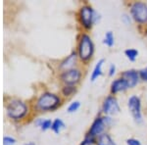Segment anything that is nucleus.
<instances>
[{
  "label": "nucleus",
  "mask_w": 147,
  "mask_h": 145,
  "mask_svg": "<svg viewBox=\"0 0 147 145\" xmlns=\"http://www.w3.org/2000/svg\"><path fill=\"white\" fill-rule=\"evenodd\" d=\"M25 145H35L34 142H28V143H26Z\"/></svg>",
  "instance_id": "26"
},
{
  "label": "nucleus",
  "mask_w": 147,
  "mask_h": 145,
  "mask_svg": "<svg viewBox=\"0 0 147 145\" xmlns=\"http://www.w3.org/2000/svg\"><path fill=\"white\" fill-rule=\"evenodd\" d=\"M28 112L27 105L23 101L13 100L7 106V114L8 116L14 120H20L25 117Z\"/></svg>",
  "instance_id": "4"
},
{
  "label": "nucleus",
  "mask_w": 147,
  "mask_h": 145,
  "mask_svg": "<svg viewBox=\"0 0 147 145\" xmlns=\"http://www.w3.org/2000/svg\"><path fill=\"white\" fill-rule=\"evenodd\" d=\"M109 77H113L114 75L116 74V66L112 64V65L110 66V68H109Z\"/></svg>",
  "instance_id": "25"
},
{
  "label": "nucleus",
  "mask_w": 147,
  "mask_h": 145,
  "mask_svg": "<svg viewBox=\"0 0 147 145\" xmlns=\"http://www.w3.org/2000/svg\"><path fill=\"white\" fill-rule=\"evenodd\" d=\"M94 142V137L90 136V135L87 134L86 136L84 137V139L82 141L80 145H92Z\"/></svg>",
  "instance_id": "21"
},
{
  "label": "nucleus",
  "mask_w": 147,
  "mask_h": 145,
  "mask_svg": "<svg viewBox=\"0 0 147 145\" xmlns=\"http://www.w3.org/2000/svg\"><path fill=\"white\" fill-rule=\"evenodd\" d=\"M82 78V72L78 69H72V70L66 71L61 76V80L66 85H72L75 86L78 82H80Z\"/></svg>",
  "instance_id": "8"
},
{
  "label": "nucleus",
  "mask_w": 147,
  "mask_h": 145,
  "mask_svg": "<svg viewBox=\"0 0 147 145\" xmlns=\"http://www.w3.org/2000/svg\"><path fill=\"white\" fill-rule=\"evenodd\" d=\"M16 143V140L12 137L9 136H5L3 138V145H15Z\"/></svg>",
  "instance_id": "22"
},
{
  "label": "nucleus",
  "mask_w": 147,
  "mask_h": 145,
  "mask_svg": "<svg viewBox=\"0 0 147 145\" xmlns=\"http://www.w3.org/2000/svg\"><path fill=\"white\" fill-rule=\"evenodd\" d=\"M52 123H53V122H51V120H38L36 122V125H38V127H40L41 130L45 132V130L51 128Z\"/></svg>",
  "instance_id": "18"
},
{
  "label": "nucleus",
  "mask_w": 147,
  "mask_h": 145,
  "mask_svg": "<svg viewBox=\"0 0 147 145\" xmlns=\"http://www.w3.org/2000/svg\"><path fill=\"white\" fill-rule=\"evenodd\" d=\"M103 43L105 45H107L108 47H112L114 43H115V37H114V34L112 32H107L105 34V36H104V40Z\"/></svg>",
  "instance_id": "17"
},
{
  "label": "nucleus",
  "mask_w": 147,
  "mask_h": 145,
  "mask_svg": "<svg viewBox=\"0 0 147 145\" xmlns=\"http://www.w3.org/2000/svg\"><path fill=\"white\" fill-rule=\"evenodd\" d=\"M51 128L55 134H59L61 132V130L65 128V123H64V122L61 119H56V120H54L53 123H52Z\"/></svg>",
  "instance_id": "15"
},
{
  "label": "nucleus",
  "mask_w": 147,
  "mask_h": 145,
  "mask_svg": "<svg viewBox=\"0 0 147 145\" xmlns=\"http://www.w3.org/2000/svg\"><path fill=\"white\" fill-rule=\"evenodd\" d=\"M125 55L129 61L134 62L137 57H138V51L134 48H129L127 50H125Z\"/></svg>",
  "instance_id": "16"
},
{
  "label": "nucleus",
  "mask_w": 147,
  "mask_h": 145,
  "mask_svg": "<svg viewBox=\"0 0 147 145\" xmlns=\"http://www.w3.org/2000/svg\"><path fill=\"white\" fill-rule=\"evenodd\" d=\"M78 54L76 52H73L71 55H69L67 58L64 60L60 65V69L63 70L64 72L69 70H72V69H75V65L77 64V60H78Z\"/></svg>",
  "instance_id": "12"
},
{
  "label": "nucleus",
  "mask_w": 147,
  "mask_h": 145,
  "mask_svg": "<svg viewBox=\"0 0 147 145\" xmlns=\"http://www.w3.org/2000/svg\"><path fill=\"white\" fill-rule=\"evenodd\" d=\"M80 21L82 26L85 28H91L97 22V13L91 6H82L80 10Z\"/></svg>",
  "instance_id": "3"
},
{
  "label": "nucleus",
  "mask_w": 147,
  "mask_h": 145,
  "mask_svg": "<svg viewBox=\"0 0 147 145\" xmlns=\"http://www.w3.org/2000/svg\"><path fill=\"white\" fill-rule=\"evenodd\" d=\"M60 98L53 93H43L36 102V107L40 111L54 110L60 105Z\"/></svg>",
  "instance_id": "2"
},
{
  "label": "nucleus",
  "mask_w": 147,
  "mask_h": 145,
  "mask_svg": "<svg viewBox=\"0 0 147 145\" xmlns=\"http://www.w3.org/2000/svg\"><path fill=\"white\" fill-rule=\"evenodd\" d=\"M127 145H141L140 141L137 140L136 138H129L127 140Z\"/></svg>",
  "instance_id": "24"
},
{
  "label": "nucleus",
  "mask_w": 147,
  "mask_h": 145,
  "mask_svg": "<svg viewBox=\"0 0 147 145\" xmlns=\"http://www.w3.org/2000/svg\"><path fill=\"white\" fill-rule=\"evenodd\" d=\"M107 119L108 118H96L94 120V122L92 123L90 129H89L88 135H90L92 137H96V136H100L104 134V130L106 128L107 125Z\"/></svg>",
  "instance_id": "9"
},
{
  "label": "nucleus",
  "mask_w": 147,
  "mask_h": 145,
  "mask_svg": "<svg viewBox=\"0 0 147 145\" xmlns=\"http://www.w3.org/2000/svg\"><path fill=\"white\" fill-rule=\"evenodd\" d=\"M80 101H74L73 103H71V105L68 107V112L69 113H75L80 109Z\"/></svg>",
  "instance_id": "19"
},
{
  "label": "nucleus",
  "mask_w": 147,
  "mask_h": 145,
  "mask_svg": "<svg viewBox=\"0 0 147 145\" xmlns=\"http://www.w3.org/2000/svg\"><path fill=\"white\" fill-rule=\"evenodd\" d=\"M127 88H129L127 82L123 78H117L111 84V93L112 94H117L119 92L125 91Z\"/></svg>",
  "instance_id": "11"
},
{
  "label": "nucleus",
  "mask_w": 147,
  "mask_h": 145,
  "mask_svg": "<svg viewBox=\"0 0 147 145\" xmlns=\"http://www.w3.org/2000/svg\"><path fill=\"white\" fill-rule=\"evenodd\" d=\"M102 111L108 116H115L119 114L120 106L118 100L114 96L106 97L103 102V105H102Z\"/></svg>",
  "instance_id": "7"
},
{
  "label": "nucleus",
  "mask_w": 147,
  "mask_h": 145,
  "mask_svg": "<svg viewBox=\"0 0 147 145\" xmlns=\"http://www.w3.org/2000/svg\"><path fill=\"white\" fill-rule=\"evenodd\" d=\"M104 63H105V60H104V59H100V60L97 62V64L93 69V72L91 74V77H90L91 82H95L97 78L102 76V67H103Z\"/></svg>",
  "instance_id": "13"
},
{
  "label": "nucleus",
  "mask_w": 147,
  "mask_h": 145,
  "mask_svg": "<svg viewBox=\"0 0 147 145\" xmlns=\"http://www.w3.org/2000/svg\"><path fill=\"white\" fill-rule=\"evenodd\" d=\"M94 53V44L91 37L88 34H84L80 36L79 47H78V55L82 61H88L91 59Z\"/></svg>",
  "instance_id": "1"
},
{
  "label": "nucleus",
  "mask_w": 147,
  "mask_h": 145,
  "mask_svg": "<svg viewBox=\"0 0 147 145\" xmlns=\"http://www.w3.org/2000/svg\"><path fill=\"white\" fill-rule=\"evenodd\" d=\"M139 78L143 82H147V68H144L139 71Z\"/></svg>",
  "instance_id": "23"
},
{
  "label": "nucleus",
  "mask_w": 147,
  "mask_h": 145,
  "mask_svg": "<svg viewBox=\"0 0 147 145\" xmlns=\"http://www.w3.org/2000/svg\"><path fill=\"white\" fill-rule=\"evenodd\" d=\"M130 13L134 20L138 24L147 23V4L144 2H134L130 6Z\"/></svg>",
  "instance_id": "5"
},
{
  "label": "nucleus",
  "mask_w": 147,
  "mask_h": 145,
  "mask_svg": "<svg viewBox=\"0 0 147 145\" xmlns=\"http://www.w3.org/2000/svg\"><path fill=\"white\" fill-rule=\"evenodd\" d=\"M97 145H117L108 134H103L98 137Z\"/></svg>",
  "instance_id": "14"
},
{
  "label": "nucleus",
  "mask_w": 147,
  "mask_h": 145,
  "mask_svg": "<svg viewBox=\"0 0 147 145\" xmlns=\"http://www.w3.org/2000/svg\"><path fill=\"white\" fill-rule=\"evenodd\" d=\"M127 107L130 114L132 115L134 121L137 123H142V113H141V101L140 98L136 95H132L127 101Z\"/></svg>",
  "instance_id": "6"
},
{
  "label": "nucleus",
  "mask_w": 147,
  "mask_h": 145,
  "mask_svg": "<svg viewBox=\"0 0 147 145\" xmlns=\"http://www.w3.org/2000/svg\"><path fill=\"white\" fill-rule=\"evenodd\" d=\"M75 91H76V87L72 86V85H66L63 88V94L65 95V96H70V95H72Z\"/></svg>",
  "instance_id": "20"
},
{
  "label": "nucleus",
  "mask_w": 147,
  "mask_h": 145,
  "mask_svg": "<svg viewBox=\"0 0 147 145\" xmlns=\"http://www.w3.org/2000/svg\"><path fill=\"white\" fill-rule=\"evenodd\" d=\"M122 78L127 82L129 88H132L138 84L139 80V72L136 70H127L122 74Z\"/></svg>",
  "instance_id": "10"
}]
</instances>
